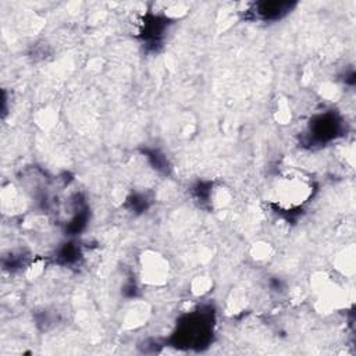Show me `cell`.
Here are the masks:
<instances>
[{
  "label": "cell",
  "instance_id": "cell-1",
  "mask_svg": "<svg viewBox=\"0 0 356 356\" xmlns=\"http://www.w3.org/2000/svg\"><path fill=\"white\" fill-rule=\"evenodd\" d=\"M310 192L312 185L307 178H303L295 172L282 175L274 186L275 202L286 209H293L303 204L310 196Z\"/></svg>",
  "mask_w": 356,
  "mask_h": 356
}]
</instances>
